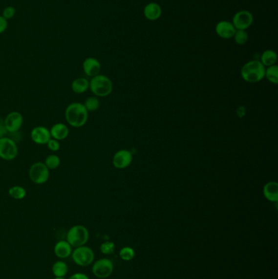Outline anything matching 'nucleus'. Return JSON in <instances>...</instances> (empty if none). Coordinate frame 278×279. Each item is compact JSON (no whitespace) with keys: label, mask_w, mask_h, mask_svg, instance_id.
<instances>
[{"label":"nucleus","mask_w":278,"mask_h":279,"mask_svg":"<svg viewBox=\"0 0 278 279\" xmlns=\"http://www.w3.org/2000/svg\"><path fill=\"white\" fill-rule=\"evenodd\" d=\"M7 133H8V131H7L5 125H4V121H3V119H0V138L4 137Z\"/></svg>","instance_id":"33"},{"label":"nucleus","mask_w":278,"mask_h":279,"mask_svg":"<svg viewBox=\"0 0 278 279\" xmlns=\"http://www.w3.org/2000/svg\"><path fill=\"white\" fill-rule=\"evenodd\" d=\"M132 153L128 150L117 151L113 157V165L117 169H125L132 162Z\"/></svg>","instance_id":"11"},{"label":"nucleus","mask_w":278,"mask_h":279,"mask_svg":"<svg viewBox=\"0 0 278 279\" xmlns=\"http://www.w3.org/2000/svg\"><path fill=\"white\" fill-rule=\"evenodd\" d=\"M70 257L77 265L81 267L89 266L95 260L93 250L86 245L74 248Z\"/></svg>","instance_id":"5"},{"label":"nucleus","mask_w":278,"mask_h":279,"mask_svg":"<svg viewBox=\"0 0 278 279\" xmlns=\"http://www.w3.org/2000/svg\"><path fill=\"white\" fill-rule=\"evenodd\" d=\"M263 196L272 203L278 202V184L276 181H269L263 189Z\"/></svg>","instance_id":"18"},{"label":"nucleus","mask_w":278,"mask_h":279,"mask_svg":"<svg viewBox=\"0 0 278 279\" xmlns=\"http://www.w3.org/2000/svg\"><path fill=\"white\" fill-rule=\"evenodd\" d=\"M264 78L268 79L272 84H278V66L277 64L272 66L267 67L265 69V76Z\"/></svg>","instance_id":"23"},{"label":"nucleus","mask_w":278,"mask_h":279,"mask_svg":"<svg viewBox=\"0 0 278 279\" xmlns=\"http://www.w3.org/2000/svg\"><path fill=\"white\" fill-rule=\"evenodd\" d=\"M64 117L69 125L79 129L84 127L88 120V111L84 104L79 102H73L65 109Z\"/></svg>","instance_id":"1"},{"label":"nucleus","mask_w":278,"mask_h":279,"mask_svg":"<svg viewBox=\"0 0 278 279\" xmlns=\"http://www.w3.org/2000/svg\"><path fill=\"white\" fill-rule=\"evenodd\" d=\"M254 22V16L248 10H241L234 14L232 23L236 30H246Z\"/></svg>","instance_id":"9"},{"label":"nucleus","mask_w":278,"mask_h":279,"mask_svg":"<svg viewBox=\"0 0 278 279\" xmlns=\"http://www.w3.org/2000/svg\"><path fill=\"white\" fill-rule=\"evenodd\" d=\"M44 163L49 170H55L61 165V158L57 154H50L45 159Z\"/></svg>","instance_id":"25"},{"label":"nucleus","mask_w":278,"mask_h":279,"mask_svg":"<svg viewBox=\"0 0 278 279\" xmlns=\"http://www.w3.org/2000/svg\"><path fill=\"white\" fill-rule=\"evenodd\" d=\"M265 69L259 61L253 60L244 64L241 69V75L245 81L255 84L264 79Z\"/></svg>","instance_id":"2"},{"label":"nucleus","mask_w":278,"mask_h":279,"mask_svg":"<svg viewBox=\"0 0 278 279\" xmlns=\"http://www.w3.org/2000/svg\"><path fill=\"white\" fill-rule=\"evenodd\" d=\"M163 14V9L158 3H150L146 4L144 8V16L147 20L154 21L161 18Z\"/></svg>","instance_id":"16"},{"label":"nucleus","mask_w":278,"mask_h":279,"mask_svg":"<svg viewBox=\"0 0 278 279\" xmlns=\"http://www.w3.org/2000/svg\"><path fill=\"white\" fill-rule=\"evenodd\" d=\"M115 250V244L113 242H106L101 245V252L104 255L113 254Z\"/></svg>","instance_id":"28"},{"label":"nucleus","mask_w":278,"mask_h":279,"mask_svg":"<svg viewBox=\"0 0 278 279\" xmlns=\"http://www.w3.org/2000/svg\"><path fill=\"white\" fill-rule=\"evenodd\" d=\"M54 279H66L65 278H55Z\"/></svg>","instance_id":"34"},{"label":"nucleus","mask_w":278,"mask_h":279,"mask_svg":"<svg viewBox=\"0 0 278 279\" xmlns=\"http://www.w3.org/2000/svg\"><path fill=\"white\" fill-rule=\"evenodd\" d=\"M89 89L96 97H108L113 91V83L108 77L98 74L89 81Z\"/></svg>","instance_id":"3"},{"label":"nucleus","mask_w":278,"mask_h":279,"mask_svg":"<svg viewBox=\"0 0 278 279\" xmlns=\"http://www.w3.org/2000/svg\"><path fill=\"white\" fill-rule=\"evenodd\" d=\"M234 39L236 44H246L248 41V33L246 32V30H236V32L234 34Z\"/></svg>","instance_id":"26"},{"label":"nucleus","mask_w":278,"mask_h":279,"mask_svg":"<svg viewBox=\"0 0 278 279\" xmlns=\"http://www.w3.org/2000/svg\"><path fill=\"white\" fill-rule=\"evenodd\" d=\"M119 256L123 260L129 261L135 257V251L131 247H123V249H121L120 252H119Z\"/></svg>","instance_id":"27"},{"label":"nucleus","mask_w":278,"mask_h":279,"mask_svg":"<svg viewBox=\"0 0 278 279\" xmlns=\"http://www.w3.org/2000/svg\"><path fill=\"white\" fill-rule=\"evenodd\" d=\"M90 279L86 274L84 273H75L72 274L71 276L69 277V279Z\"/></svg>","instance_id":"32"},{"label":"nucleus","mask_w":278,"mask_h":279,"mask_svg":"<svg viewBox=\"0 0 278 279\" xmlns=\"http://www.w3.org/2000/svg\"><path fill=\"white\" fill-rule=\"evenodd\" d=\"M16 9L13 6H8L7 8H4L3 11V17L5 18L6 20H10L15 16Z\"/></svg>","instance_id":"29"},{"label":"nucleus","mask_w":278,"mask_h":279,"mask_svg":"<svg viewBox=\"0 0 278 279\" xmlns=\"http://www.w3.org/2000/svg\"><path fill=\"white\" fill-rule=\"evenodd\" d=\"M73 249L74 248L66 240H60L55 244L54 253L60 259H67L71 256Z\"/></svg>","instance_id":"15"},{"label":"nucleus","mask_w":278,"mask_h":279,"mask_svg":"<svg viewBox=\"0 0 278 279\" xmlns=\"http://www.w3.org/2000/svg\"><path fill=\"white\" fill-rule=\"evenodd\" d=\"M72 91L76 94H83L89 89V81L86 78H77L72 82Z\"/></svg>","instance_id":"20"},{"label":"nucleus","mask_w":278,"mask_h":279,"mask_svg":"<svg viewBox=\"0 0 278 279\" xmlns=\"http://www.w3.org/2000/svg\"><path fill=\"white\" fill-rule=\"evenodd\" d=\"M47 148L52 152H57L61 149V144L60 141L55 139L51 138L47 143Z\"/></svg>","instance_id":"30"},{"label":"nucleus","mask_w":278,"mask_h":279,"mask_svg":"<svg viewBox=\"0 0 278 279\" xmlns=\"http://www.w3.org/2000/svg\"><path fill=\"white\" fill-rule=\"evenodd\" d=\"M68 271H69L68 264L62 259L57 260L52 264V272L55 278H65Z\"/></svg>","instance_id":"19"},{"label":"nucleus","mask_w":278,"mask_h":279,"mask_svg":"<svg viewBox=\"0 0 278 279\" xmlns=\"http://www.w3.org/2000/svg\"><path fill=\"white\" fill-rule=\"evenodd\" d=\"M84 105L87 111L93 112L99 109L101 103H100V100L98 99V97L95 96V97H87L85 100Z\"/></svg>","instance_id":"24"},{"label":"nucleus","mask_w":278,"mask_h":279,"mask_svg":"<svg viewBox=\"0 0 278 279\" xmlns=\"http://www.w3.org/2000/svg\"><path fill=\"white\" fill-rule=\"evenodd\" d=\"M50 133L52 138L57 141H63L69 136V129L67 125L62 123H58L53 125L50 129Z\"/></svg>","instance_id":"17"},{"label":"nucleus","mask_w":278,"mask_h":279,"mask_svg":"<svg viewBox=\"0 0 278 279\" xmlns=\"http://www.w3.org/2000/svg\"><path fill=\"white\" fill-rule=\"evenodd\" d=\"M8 27V20H6L3 16H0V35L3 34V32H5Z\"/></svg>","instance_id":"31"},{"label":"nucleus","mask_w":278,"mask_h":279,"mask_svg":"<svg viewBox=\"0 0 278 279\" xmlns=\"http://www.w3.org/2000/svg\"><path fill=\"white\" fill-rule=\"evenodd\" d=\"M3 121H4V125H5L8 132L15 133L21 129L24 119H23L22 114H21L20 112L13 111L10 112L6 116Z\"/></svg>","instance_id":"10"},{"label":"nucleus","mask_w":278,"mask_h":279,"mask_svg":"<svg viewBox=\"0 0 278 279\" xmlns=\"http://www.w3.org/2000/svg\"><path fill=\"white\" fill-rule=\"evenodd\" d=\"M29 176L33 183L36 185H43L49 180V169L45 165L44 163L37 162L30 166Z\"/></svg>","instance_id":"6"},{"label":"nucleus","mask_w":278,"mask_h":279,"mask_svg":"<svg viewBox=\"0 0 278 279\" xmlns=\"http://www.w3.org/2000/svg\"><path fill=\"white\" fill-rule=\"evenodd\" d=\"M236 30L233 23L229 21H220L215 25L216 35L223 40L233 39Z\"/></svg>","instance_id":"13"},{"label":"nucleus","mask_w":278,"mask_h":279,"mask_svg":"<svg viewBox=\"0 0 278 279\" xmlns=\"http://www.w3.org/2000/svg\"><path fill=\"white\" fill-rule=\"evenodd\" d=\"M26 190L21 185H14L8 190V194L17 200L24 199L26 196Z\"/></svg>","instance_id":"22"},{"label":"nucleus","mask_w":278,"mask_h":279,"mask_svg":"<svg viewBox=\"0 0 278 279\" xmlns=\"http://www.w3.org/2000/svg\"><path fill=\"white\" fill-rule=\"evenodd\" d=\"M83 69L86 76L93 78L101 73V64L96 58L87 57L83 63Z\"/></svg>","instance_id":"14"},{"label":"nucleus","mask_w":278,"mask_h":279,"mask_svg":"<svg viewBox=\"0 0 278 279\" xmlns=\"http://www.w3.org/2000/svg\"><path fill=\"white\" fill-rule=\"evenodd\" d=\"M18 155L17 142L10 137L0 138V158L5 161L14 160Z\"/></svg>","instance_id":"7"},{"label":"nucleus","mask_w":278,"mask_h":279,"mask_svg":"<svg viewBox=\"0 0 278 279\" xmlns=\"http://www.w3.org/2000/svg\"><path fill=\"white\" fill-rule=\"evenodd\" d=\"M92 274L98 279H106L113 274V264L110 259L107 258H102L96 262H93L91 268Z\"/></svg>","instance_id":"8"},{"label":"nucleus","mask_w":278,"mask_h":279,"mask_svg":"<svg viewBox=\"0 0 278 279\" xmlns=\"http://www.w3.org/2000/svg\"><path fill=\"white\" fill-rule=\"evenodd\" d=\"M259 62L263 64L264 67L274 65L278 62V54L275 51L272 49L265 50L261 55V59Z\"/></svg>","instance_id":"21"},{"label":"nucleus","mask_w":278,"mask_h":279,"mask_svg":"<svg viewBox=\"0 0 278 279\" xmlns=\"http://www.w3.org/2000/svg\"><path fill=\"white\" fill-rule=\"evenodd\" d=\"M30 138L37 145H47L52 138L50 130L44 126H37L30 131Z\"/></svg>","instance_id":"12"},{"label":"nucleus","mask_w":278,"mask_h":279,"mask_svg":"<svg viewBox=\"0 0 278 279\" xmlns=\"http://www.w3.org/2000/svg\"><path fill=\"white\" fill-rule=\"evenodd\" d=\"M65 240L71 245L73 248L84 246L88 242V230L84 225H74L68 230Z\"/></svg>","instance_id":"4"}]
</instances>
